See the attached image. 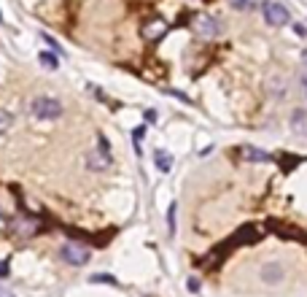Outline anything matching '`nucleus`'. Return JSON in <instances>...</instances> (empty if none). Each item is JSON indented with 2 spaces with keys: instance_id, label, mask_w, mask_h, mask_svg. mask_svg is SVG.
<instances>
[{
  "instance_id": "nucleus-10",
  "label": "nucleus",
  "mask_w": 307,
  "mask_h": 297,
  "mask_svg": "<svg viewBox=\"0 0 307 297\" xmlns=\"http://www.w3.org/2000/svg\"><path fill=\"white\" fill-rule=\"evenodd\" d=\"M267 92H270V95H272L275 100H280L283 95H286V81L275 76V79H270V81H267Z\"/></svg>"
},
{
  "instance_id": "nucleus-4",
  "label": "nucleus",
  "mask_w": 307,
  "mask_h": 297,
  "mask_svg": "<svg viewBox=\"0 0 307 297\" xmlns=\"http://www.w3.org/2000/svg\"><path fill=\"white\" fill-rule=\"evenodd\" d=\"M59 257L70 265H76V268H81V265L89 262V249L81 246V243H65L59 249Z\"/></svg>"
},
{
  "instance_id": "nucleus-9",
  "label": "nucleus",
  "mask_w": 307,
  "mask_h": 297,
  "mask_svg": "<svg viewBox=\"0 0 307 297\" xmlns=\"http://www.w3.org/2000/svg\"><path fill=\"white\" fill-rule=\"evenodd\" d=\"M291 132H296V135H307V111L296 108V111L291 114Z\"/></svg>"
},
{
  "instance_id": "nucleus-19",
  "label": "nucleus",
  "mask_w": 307,
  "mask_h": 297,
  "mask_svg": "<svg viewBox=\"0 0 307 297\" xmlns=\"http://www.w3.org/2000/svg\"><path fill=\"white\" fill-rule=\"evenodd\" d=\"M294 30H296V35H304V33H307L304 25H294Z\"/></svg>"
},
{
  "instance_id": "nucleus-13",
  "label": "nucleus",
  "mask_w": 307,
  "mask_h": 297,
  "mask_svg": "<svg viewBox=\"0 0 307 297\" xmlns=\"http://www.w3.org/2000/svg\"><path fill=\"white\" fill-rule=\"evenodd\" d=\"M38 60H41V65H43V68H49V70L59 68V60L54 57L51 52H41V54H38Z\"/></svg>"
},
{
  "instance_id": "nucleus-17",
  "label": "nucleus",
  "mask_w": 307,
  "mask_h": 297,
  "mask_svg": "<svg viewBox=\"0 0 307 297\" xmlns=\"http://www.w3.org/2000/svg\"><path fill=\"white\" fill-rule=\"evenodd\" d=\"M186 286L192 289V292H197V289H200V281H197V278H189V281H186Z\"/></svg>"
},
{
  "instance_id": "nucleus-7",
  "label": "nucleus",
  "mask_w": 307,
  "mask_h": 297,
  "mask_svg": "<svg viewBox=\"0 0 307 297\" xmlns=\"http://www.w3.org/2000/svg\"><path fill=\"white\" fill-rule=\"evenodd\" d=\"M143 35L148 38V41H159L162 35H167V22L162 19H148L143 25Z\"/></svg>"
},
{
  "instance_id": "nucleus-18",
  "label": "nucleus",
  "mask_w": 307,
  "mask_h": 297,
  "mask_svg": "<svg viewBox=\"0 0 307 297\" xmlns=\"http://www.w3.org/2000/svg\"><path fill=\"white\" fill-rule=\"evenodd\" d=\"M9 276V262H0V278Z\"/></svg>"
},
{
  "instance_id": "nucleus-20",
  "label": "nucleus",
  "mask_w": 307,
  "mask_h": 297,
  "mask_svg": "<svg viewBox=\"0 0 307 297\" xmlns=\"http://www.w3.org/2000/svg\"><path fill=\"white\" fill-rule=\"evenodd\" d=\"M9 227V222H6V216H0V230H6Z\"/></svg>"
},
{
  "instance_id": "nucleus-21",
  "label": "nucleus",
  "mask_w": 307,
  "mask_h": 297,
  "mask_svg": "<svg viewBox=\"0 0 307 297\" xmlns=\"http://www.w3.org/2000/svg\"><path fill=\"white\" fill-rule=\"evenodd\" d=\"M302 89H304V95H307V73L302 76Z\"/></svg>"
},
{
  "instance_id": "nucleus-11",
  "label": "nucleus",
  "mask_w": 307,
  "mask_h": 297,
  "mask_svg": "<svg viewBox=\"0 0 307 297\" xmlns=\"http://www.w3.org/2000/svg\"><path fill=\"white\" fill-rule=\"evenodd\" d=\"M242 160H248V162H270L272 157L267 152H259V148L245 146V148H242Z\"/></svg>"
},
{
  "instance_id": "nucleus-22",
  "label": "nucleus",
  "mask_w": 307,
  "mask_h": 297,
  "mask_svg": "<svg viewBox=\"0 0 307 297\" xmlns=\"http://www.w3.org/2000/svg\"><path fill=\"white\" fill-rule=\"evenodd\" d=\"M0 297H14V294L9 292V289H0Z\"/></svg>"
},
{
  "instance_id": "nucleus-8",
  "label": "nucleus",
  "mask_w": 307,
  "mask_h": 297,
  "mask_svg": "<svg viewBox=\"0 0 307 297\" xmlns=\"http://www.w3.org/2000/svg\"><path fill=\"white\" fill-rule=\"evenodd\" d=\"M86 165H89V170H105L108 165H111V154H105V152H89L86 154Z\"/></svg>"
},
{
  "instance_id": "nucleus-24",
  "label": "nucleus",
  "mask_w": 307,
  "mask_h": 297,
  "mask_svg": "<svg viewBox=\"0 0 307 297\" xmlns=\"http://www.w3.org/2000/svg\"><path fill=\"white\" fill-rule=\"evenodd\" d=\"M0 19H3V17H0Z\"/></svg>"
},
{
  "instance_id": "nucleus-14",
  "label": "nucleus",
  "mask_w": 307,
  "mask_h": 297,
  "mask_svg": "<svg viewBox=\"0 0 307 297\" xmlns=\"http://www.w3.org/2000/svg\"><path fill=\"white\" fill-rule=\"evenodd\" d=\"M14 127V116L6 111V108H0V135H3V132H9Z\"/></svg>"
},
{
  "instance_id": "nucleus-23",
  "label": "nucleus",
  "mask_w": 307,
  "mask_h": 297,
  "mask_svg": "<svg viewBox=\"0 0 307 297\" xmlns=\"http://www.w3.org/2000/svg\"><path fill=\"white\" fill-rule=\"evenodd\" d=\"M302 62H304V65H307V49H304V54H302Z\"/></svg>"
},
{
  "instance_id": "nucleus-2",
  "label": "nucleus",
  "mask_w": 307,
  "mask_h": 297,
  "mask_svg": "<svg viewBox=\"0 0 307 297\" xmlns=\"http://www.w3.org/2000/svg\"><path fill=\"white\" fill-rule=\"evenodd\" d=\"M192 30H194V35H200V38H216L221 33V22L216 17H210V14H197L192 19Z\"/></svg>"
},
{
  "instance_id": "nucleus-1",
  "label": "nucleus",
  "mask_w": 307,
  "mask_h": 297,
  "mask_svg": "<svg viewBox=\"0 0 307 297\" xmlns=\"http://www.w3.org/2000/svg\"><path fill=\"white\" fill-rule=\"evenodd\" d=\"M30 111H33L35 119L51 122V119H59L62 116V103L57 97H35L33 106H30Z\"/></svg>"
},
{
  "instance_id": "nucleus-6",
  "label": "nucleus",
  "mask_w": 307,
  "mask_h": 297,
  "mask_svg": "<svg viewBox=\"0 0 307 297\" xmlns=\"http://www.w3.org/2000/svg\"><path fill=\"white\" fill-rule=\"evenodd\" d=\"M14 232H17V235H22V238H30L33 235V232H38L41 230V224L35 222V219H30V216H17L14 219Z\"/></svg>"
},
{
  "instance_id": "nucleus-12",
  "label": "nucleus",
  "mask_w": 307,
  "mask_h": 297,
  "mask_svg": "<svg viewBox=\"0 0 307 297\" xmlns=\"http://www.w3.org/2000/svg\"><path fill=\"white\" fill-rule=\"evenodd\" d=\"M154 160H156V168L162 170V173H170V168H172V157L164 148H156V154H154Z\"/></svg>"
},
{
  "instance_id": "nucleus-3",
  "label": "nucleus",
  "mask_w": 307,
  "mask_h": 297,
  "mask_svg": "<svg viewBox=\"0 0 307 297\" xmlns=\"http://www.w3.org/2000/svg\"><path fill=\"white\" fill-rule=\"evenodd\" d=\"M262 14L267 19V25H272V27H283V25H288V22H291V14L286 11V6L272 3V0L262 3Z\"/></svg>"
},
{
  "instance_id": "nucleus-16",
  "label": "nucleus",
  "mask_w": 307,
  "mask_h": 297,
  "mask_svg": "<svg viewBox=\"0 0 307 297\" xmlns=\"http://www.w3.org/2000/svg\"><path fill=\"white\" fill-rule=\"evenodd\" d=\"M232 6H234V9H248L251 0H232Z\"/></svg>"
},
{
  "instance_id": "nucleus-15",
  "label": "nucleus",
  "mask_w": 307,
  "mask_h": 297,
  "mask_svg": "<svg viewBox=\"0 0 307 297\" xmlns=\"http://www.w3.org/2000/svg\"><path fill=\"white\" fill-rule=\"evenodd\" d=\"M43 41H46V43H49V46H51V49H54V52H57V54H62V49H59V43H57V41H54V38H51V35H46V33H43Z\"/></svg>"
},
{
  "instance_id": "nucleus-5",
  "label": "nucleus",
  "mask_w": 307,
  "mask_h": 297,
  "mask_svg": "<svg viewBox=\"0 0 307 297\" xmlns=\"http://www.w3.org/2000/svg\"><path fill=\"white\" fill-rule=\"evenodd\" d=\"M283 278H286V268H283L280 262H267L262 268V281H264V284L275 286V284H280Z\"/></svg>"
}]
</instances>
